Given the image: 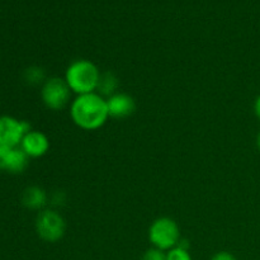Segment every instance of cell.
<instances>
[{
	"label": "cell",
	"mask_w": 260,
	"mask_h": 260,
	"mask_svg": "<svg viewBox=\"0 0 260 260\" xmlns=\"http://www.w3.org/2000/svg\"><path fill=\"white\" fill-rule=\"evenodd\" d=\"M38 236L47 243H56L65 235L66 223L62 216L53 210H45L36 220Z\"/></svg>",
	"instance_id": "5"
},
{
	"label": "cell",
	"mask_w": 260,
	"mask_h": 260,
	"mask_svg": "<svg viewBox=\"0 0 260 260\" xmlns=\"http://www.w3.org/2000/svg\"><path fill=\"white\" fill-rule=\"evenodd\" d=\"M180 239L179 226L173 218L159 217L150 225L149 240L152 248L169 251L178 245Z\"/></svg>",
	"instance_id": "3"
},
{
	"label": "cell",
	"mask_w": 260,
	"mask_h": 260,
	"mask_svg": "<svg viewBox=\"0 0 260 260\" xmlns=\"http://www.w3.org/2000/svg\"><path fill=\"white\" fill-rule=\"evenodd\" d=\"M10 150H12L10 147H5L0 145V169L7 170V164L8 159H9Z\"/></svg>",
	"instance_id": "15"
},
{
	"label": "cell",
	"mask_w": 260,
	"mask_h": 260,
	"mask_svg": "<svg viewBox=\"0 0 260 260\" xmlns=\"http://www.w3.org/2000/svg\"><path fill=\"white\" fill-rule=\"evenodd\" d=\"M71 89L69 88L65 79L53 76L43 83L41 90V98L43 104L51 111H61L65 108L71 99Z\"/></svg>",
	"instance_id": "4"
},
{
	"label": "cell",
	"mask_w": 260,
	"mask_h": 260,
	"mask_svg": "<svg viewBox=\"0 0 260 260\" xmlns=\"http://www.w3.org/2000/svg\"><path fill=\"white\" fill-rule=\"evenodd\" d=\"M25 80L29 84L42 83L45 80V71L38 66H32L25 70Z\"/></svg>",
	"instance_id": "12"
},
{
	"label": "cell",
	"mask_w": 260,
	"mask_h": 260,
	"mask_svg": "<svg viewBox=\"0 0 260 260\" xmlns=\"http://www.w3.org/2000/svg\"><path fill=\"white\" fill-rule=\"evenodd\" d=\"M74 123L85 131H94L103 126L109 118L107 101L98 93L78 95L70 106Z\"/></svg>",
	"instance_id": "1"
},
{
	"label": "cell",
	"mask_w": 260,
	"mask_h": 260,
	"mask_svg": "<svg viewBox=\"0 0 260 260\" xmlns=\"http://www.w3.org/2000/svg\"><path fill=\"white\" fill-rule=\"evenodd\" d=\"M118 85V78H117L113 73H111V71H107V73L101 74L96 91H98L99 95L109 98V96H112L113 94L117 93Z\"/></svg>",
	"instance_id": "10"
},
{
	"label": "cell",
	"mask_w": 260,
	"mask_h": 260,
	"mask_svg": "<svg viewBox=\"0 0 260 260\" xmlns=\"http://www.w3.org/2000/svg\"><path fill=\"white\" fill-rule=\"evenodd\" d=\"M28 157L29 156L22 149L13 147L8 159L7 170H9L10 173H22L27 168Z\"/></svg>",
	"instance_id": "11"
},
{
	"label": "cell",
	"mask_w": 260,
	"mask_h": 260,
	"mask_svg": "<svg viewBox=\"0 0 260 260\" xmlns=\"http://www.w3.org/2000/svg\"><path fill=\"white\" fill-rule=\"evenodd\" d=\"M101 74L95 63L91 62L90 60L80 58L73 61L68 66L63 79L73 93L81 95V94L95 93Z\"/></svg>",
	"instance_id": "2"
},
{
	"label": "cell",
	"mask_w": 260,
	"mask_h": 260,
	"mask_svg": "<svg viewBox=\"0 0 260 260\" xmlns=\"http://www.w3.org/2000/svg\"><path fill=\"white\" fill-rule=\"evenodd\" d=\"M107 107H108V114L111 118L123 119L131 116L136 109V103L131 95L126 93L113 94L112 96L106 99Z\"/></svg>",
	"instance_id": "7"
},
{
	"label": "cell",
	"mask_w": 260,
	"mask_h": 260,
	"mask_svg": "<svg viewBox=\"0 0 260 260\" xmlns=\"http://www.w3.org/2000/svg\"><path fill=\"white\" fill-rule=\"evenodd\" d=\"M30 131V124L25 121H18L13 117H0V145L15 147L22 144V140Z\"/></svg>",
	"instance_id": "6"
},
{
	"label": "cell",
	"mask_w": 260,
	"mask_h": 260,
	"mask_svg": "<svg viewBox=\"0 0 260 260\" xmlns=\"http://www.w3.org/2000/svg\"><path fill=\"white\" fill-rule=\"evenodd\" d=\"M256 145H258V147H259V150H260V132H259L258 137H256Z\"/></svg>",
	"instance_id": "18"
},
{
	"label": "cell",
	"mask_w": 260,
	"mask_h": 260,
	"mask_svg": "<svg viewBox=\"0 0 260 260\" xmlns=\"http://www.w3.org/2000/svg\"><path fill=\"white\" fill-rule=\"evenodd\" d=\"M141 260H167V254L160 249L151 248L145 251Z\"/></svg>",
	"instance_id": "14"
},
{
	"label": "cell",
	"mask_w": 260,
	"mask_h": 260,
	"mask_svg": "<svg viewBox=\"0 0 260 260\" xmlns=\"http://www.w3.org/2000/svg\"><path fill=\"white\" fill-rule=\"evenodd\" d=\"M23 205L30 210H41L47 202V194L40 187H29L23 193Z\"/></svg>",
	"instance_id": "9"
},
{
	"label": "cell",
	"mask_w": 260,
	"mask_h": 260,
	"mask_svg": "<svg viewBox=\"0 0 260 260\" xmlns=\"http://www.w3.org/2000/svg\"><path fill=\"white\" fill-rule=\"evenodd\" d=\"M167 260H192V256L187 249L175 246L167 253Z\"/></svg>",
	"instance_id": "13"
},
{
	"label": "cell",
	"mask_w": 260,
	"mask_h": 260,
	"mask_svg": "<svg viewBox=\"0 0 260 260\" xmlns=\"http://www.w3.org/2000/svg\"><path fill=\"white\" fill-rule=\"evenodd\" d=\"M254 112H255L256 117L260 119V94L258 95V98L255 99V102H254Z\"/></svg>",
	"instance_id": "17"
},
{
	"label": "cell",
	"mask_w": 260,
	"mask_h": 260,
	"mask_svg": "<svg viewBox=\"0 0 260 260\" xmlns=\"http://www.w3.org/2000/svg\"><path fill=\"white\" fill-rule=\"evenodd\" d=\"M211 260H238L234 254L229 253V251H218L215 255L211 258Z\"/></svg>",
	"instance_id": "16"
},
{
	"label": "cell",
	"mask_w": 260,
	"mask_h": 260,
	"mask_svg": "<svg viewBox=\"0 0 260 260\" xmlns=\"http://www.w3.org/2000/svg\"><path fill=\"white\" fill-rule=\"evenodd\" d=\"M20 149L29 157H41L50 149L48 137L41 131H29L22 140Z\"/></svg>",
	"instance_id": "8"
}]
</instances>
